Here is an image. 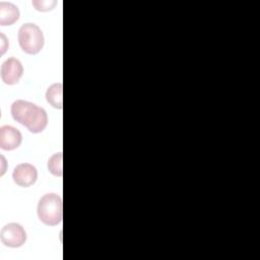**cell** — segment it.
Instances as JSON below:
<instances>
[{
	"mask_svg": "<svg viewBox=\"0 0 260 260\" xmlns=\"http://www.w3.org/2000/svg\"><path fill=\"white\" fill-rule=\"evenodd\" d=\"M62 159L63 154L62 152H57L53 154L48 160V169L51 174L57 177H62L63 175V168H62Z\"/></svg>",
	"mask_w": 260,
	"mask_h": 260,
	"instance_id": "cell-10",
	"label": "cell"
},
{
	"mask_svg": "<svg viewBox=\"0 0 260 260\" xmlns=\"http://www.w3.org/2000/svg\"><path fill=\"white\" fill-rule=\"evenodd\" d=\"M21 141L22 135L15 127L4 125L0 128V147L2 149L13 150L20 145Z\"/></svg>",
	"mask_w": 260,
	"mask_h": 260,
	"instance_id": "cell-7",
	"label": "cell"
},
{
	"mask_svg": "<svg viewBox=\"0 0 260 260\" xmlns=\"http://www.w3.org/2000/svg\"><path fill=\"white\" fill-rule=\"evenodd\" d=\"M17 39L21 50L29 55L38 54L44 47L43 31L35 23L22 24L18 30Z\"/></svg>",
	"mask_w": 260,
	"mask_h": 260,
	"instance_id": "cell-3",
	"label": "cell"
},
{
	"mask_svg": "<svg viewBox=\"0 0 260 260\" xmlns=\"http://www.w3.org/2000/svg\"><path fill=\"white\" fill-rule=\"evenodd\" d=\"M63 85L61 82L54 83L50 85L46 91V100L47 102L55 109L61 110L63 108Z\"/></svg>",
	"mask_w": 260,
	"mask_h": 260,
	"instance_id": "cell-9",
	"label": "cell"
},
{
	"mask_svg": "<svg viewBox=\"0 0 260 260\" xmlns=\"http://www.w3.org/2000/svg\"><path fill=\"white\" fill-rule=\"evenodd\" d=\"M1 165H2V168H1V173H0V175L3 176L4 173H5V171H6V160H5V158H4L3 155H1Z\"/></svg>",
	"mask_w": 260,
	"mask_h": 260,
	"instance_id": "cell-13",
	"label": "cell"
},
{
	"mask_svg": "<svg viewBox=\"0 0 260 260\" xmlns=\"http://www.w3.org/2000/svg\"><path fill=\"white\" fill-rule=\"evenodd\" d=\"M19 10L16 5L10 2L1 1L0 2V24L11 25L19 19Z\"/></svg>",
	"mask_w": 260,
	"mask_h": 260,
	"instance_id": "cell-8",
	"label": "cell"
},
{
	"mask_svg": "<svg viewBox=\"0 0 260 260\" xmlns=\"http://www.w3.org/2000/svg\"><path fill=\"white\" fill-rule=\"evenodd\" d=\"M39 219L47 225H57L63 218V202L60 195L56 193L45 194L39 201L37 207Z\"/></svg>",
	"mask_w": 260,
	"mask_h": 260,
	"instance_id": "cell-2",
	"label": "cell"
},
{
	"mask_svg": "<svg viewBox=\"0 0 260 260\" xmlns=\"http://www.w3.org/2000/svg\"><path fill=\"white\" fill-rule=\"evenodd\" d=\"M1 242L10 248H18L26 241V233L22 225L16 222L5 224L0 233Z\"/></svg>",
	"mask_w": 260,
	"mask_h": 260,
	"instance_id": "cell-4",
	"label": "cell"
},
{
	"mask_svg": "<svg viewBox=\"0 0 260 260\" xmlns=\"http://www.w3.org/2000/svg\"><path fill=\"white\" fill-rule=\"evenodd\" d=\"M11 115L16 122L25 126L31 133H41L48 124V115L45 109L27 101L13 102Z\"/></svg>",
	"mask_w": 260,
	"mask_h": 260,
	"instance_id": "cell-1",
	"label": "cell"
},
{
	"mask_svg": "<svg viewBox=\"0 0 260 260\" xmlns=\"http://www.w3.org/2000/svg\"><path fill=\"white\" fill-rule=\"evenodd\" d=\"M12 179L14 183L20 187H29L37 181L38 171L36 167L30 164H19L13 170Z\"/></svg>",
	"mask_w": 260,
	"mask_h": 260,
	"instance_id": "cell-6",
	"label": "cell"
},
{
	"mask_svg": "<svg viewBox=\"0 0 260 260\" xmlns=\"http://www.w3.org/2000/svg\"><path fill=\"white\" fill-rule=\"evenodd\" d=\"M31 4L37 10L46 12V11L52 10L57 4V1L56 0H34Z\"/></svg>",
	"mask_w": 260,
	"mask_h": 260,
	"instance_id": "cell-11",
	"label": "cell"
},
{
	"mask_svg": "<svg viewBox=\"0 0 260 260\" xmlns=\"http://www.w3.org/2000/svg\"><path fill=\"white\" fill-rule=\"evenodd\" d=\"M0 41H1V55H3L6 52V50L8 49L9 44H8V41L5 37V35L2 32L0 34Z\"/></svg>",
	"mask_w": 260,
	"mask_h": 260,
	"instance_id": "cell-12",
	"label": "cell"
},
{
	"mask_svg": "<svg viewBox=\"0 0 260 260\" xmlns=\"http://www.w3.org/2000/svg\"><path fill=\"white\" fill-rule=\"evenodd\" d=\"M23 73L21 62L16 58H8L1 65V78L5 84H16Z\"/></svg>",
	"mask_w": 260,
	"mask_h": 260,
	"instance_id": "cell-5",
	"label": "cell"
}]
</instances>
